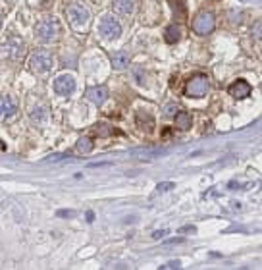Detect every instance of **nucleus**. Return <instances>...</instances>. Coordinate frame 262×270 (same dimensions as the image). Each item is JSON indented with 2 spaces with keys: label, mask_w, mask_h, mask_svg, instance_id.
<instances>
[{
  "label": "nucleus",
  "mask_w": 262,
  "mask_h": 270,
  "mask_svg": "<svg viewBox=\"0 0 262 270\" xmlns=\"http://www.w3.org/2000/svg\"><path fill=\"white\" fill-rule=\"evenodd\" d=\"M60 21L56 17H44L35 25V37L41 43H54L60 37Z\"/></svg>",
  "instance_id": "1"
},
{
  "label": "nucleus",
  "mask_w": 262,
  "mask_h": 270,
  "mask_svg": "<svg viewBox=\"0 0 262 270\" xmlns=\"http://www.w3.org/2000/svg\"><path fill=\"white\" fill-rule=\"evenodd\" d=\"M54 66V58L46 48H37L29 56V68L35 74H48Z\"/></svg>",
  "instance_id": "2"
},
{
  "label": "nucleus",
  "mask_w": 262,
  "mask_h": 270,
  "mask_svg": "<svg viewBox=\"0 0 262 270\" xmlns=\"http://www.w3.org/2000/svg\"><path fill=\"white\" fill-rule=\"evenodd\" d=\"M210 89V81H208V75L204 74H197L193 75L187 85H185V97H191V99H203Z\"/></svg>",
  "instance_id": "3"
},
{
  "label": "nucleus",
  "mask_w": 262,
  "mask_h": 270,
  "mask_svg": "<svg viewBox=\"0 0 262 270\" xmlns=\"http://www.w3.org/2000/svg\"><path fill=\"white\" fill-rule=\"evenodd\" d=\"M0 52L10 58V60H19L25 54V43L17 37V35H10L2 45H0Z\"/></svg>",
  "instance_id": "4"
},
{
  "label": "nucleus",
  "mask_w": 262,
  "mask_h": 270,
  "mask_svg": "<svg viewBox=\"0 0 262 270\" xmlns=\"http://www.w3.org/2000/svg\"><path fill=\"white\" fill-rule=\"evenodd\" d=\"M214 27H216V17H214L212 12H201V14H197V17L191 23V29L197 35H208V33L214 31Z\"/></svg>",
  "instance_id": "5"
},
{
  "label": "nucleus",
  "mask_w": 262,
  "mask_h": 270,
  "mask_svg": "<svg viewBox=\"0 0 262 270\" xmlns=\"http://www.w3.org/2000/svg\"><path fill=\"white\" fill-rule=\"evenodd\" d=\"M66 17L70 19L72 25H75V27H83V25L89 23V19H91V12H89V8H85L83 4H72V6L66 10Z\"/></svg>",
  "instance_id": "6"
},
{
  "label": "nucleus",
  "mask_w": 262,
  "mask_h": 270,
  "mask_svg": "<svg viewBox=\"0 0 262 270\" xmlns=\"http://www.w3.org/2000/svg\"><path fill=\"white\" fill-rule=\"evenodd\" d=\"M99 33L104 39H118L122 35V25L112 15H106V17H102V21L99 25Z\"/></svg>",
  "instance_id": "7"
},
{
  "label": "nucleus",
  "mask_w": 262,
  "mask_h": 270,
  "mask_svg": "<svg viewBox=\"0 0 262 270\" xmlns=\"http://www.w3.org/2000/svg\"><path fill=\"white\" fill-rule=\"evenodd\" d=\"M75 91V77L70 75V74H64L60 77L54 79V93L62 95V97H68Z\"/></svg>",
  "instance_id": "8"
},
{
  "label": "nucleus",
  "mask_w": 262,
  "mask_h": 270,
  "mask_svg": "<svg viewBox=\"0 0 262 270\" xmlns=\"http://www.w3.org/2000/svg\"><path fill=\"white\" fill-rule=\"evenodd\" d=\"M251 91H253V87H251L245 79L233 81V83L230 85V89H228V93H230L232 97H235V99H247V97L251 95Z\"/></svg>",
  "instance_id": "9"
},
{
  "label": "nucleus",
  "mask_w": 262,
  "mask_h": 270,
  "mask_svg": "<svg viewBox=\"0 0 262 270\" xmlns=\"http://www.w3.org/2000/svg\"><path fill=\"white\" fill-rule=\"evenodd\" d=\"M85 97H87L91 103H95L97 106H101V105H104V103H106V99H108V89H106L104 85L91 87V89H87Z\"/></svg>",
  "instance_id": "10"
},
{
  "label": "nucleus",
  "mask_w": 262,
  "mask_h": 270,
  "mask_svg": "<svg viewBox=\"0 0 262 270\" xmlns=\"http://www.w3.org/2000/svg\"><path fill=\"white\" fill-rule=\"evenodd\" d=\"M131 64V56L128 50H118L112 54V68L114 70H126Z\"/></svg>",
  "instance_id": "11"
},
{
  "label": "nucleus",
  "mask_w": 262,
  "mask_h": 270,
  "mask_svg": "<svg viewBox=\"0 0 262 270\" xmlns=\"http://www.w3.org/2000/svg\"><path fill=\"white\" fill-rule=\"evenodd\" d=\"M131 154L137 156V158H141V160H152L156 156L166 154V150H160V149H133Z\"/></svg>",
  "instance_id": "12"
},
{
  "label": "nucleus",
  "mask_w": 262,
  "mask_h": 270,
  "mask_svg": "<svg viewBox=\"0 0 262 270\" xmlns=\"http://www.w3.org/2000/svg\"><path fill=\"white\" fill-rule=\"evenodd\" d=\"M15 112V101L8 95H0V118L12 116Z\"/></svg>",
  "instance_id": "13"
},
{
  "label": "nucleus",
  "mask_w": 262,
  "mask_h": 270,
  "mask_svg": "<svg viewBox=\"0 0 262 270\" xmlns=\"http://www.w3.org/2000/svg\"><path fill=\"white\" fill-rule=\"evenodd\" d=\"M191 126H193V118H191V114H189V112H181V110H177V114H175V128L181 130V132H187V130H191Z\"/></svg>",
  "instance_id": "14"
},
{
  "label": "nucleus",
  "mask_w": 262,
  "mask_h": 270,
  "mask_svg": "<svg viewBox=\"0 0 262 270\" xmlns=\"http://www.w3.org/2000/svg\"><path fill=\"white\" fill-rule=\"evenodd\" d=\"M135 4H137V0H114L112 2L114 10L118 14H122V15H130L131 12L135 10Z\"/></svg>",
  "instance_id": "15"
},
{
  "label": "nucleus",
  "mask_w": 262,
  "mask_h": 270,
  "mask_svg": "<svg viewBox=\"0 0 262 270\" xmlns=\"http://www.w3.org/2000/svg\"><path fill=\"white\" fill-rule=\"evenodd\" d=\"M46 120H48V106L46 105L35 106L33 112H31V122L33 124H44Z\"/></svg>",
  "instance_id": "16"
},
{
  "label": "nucleus",
  "mask_w": 262,
  "mask_h": 270,
  "mask_svg": "<svg viewBox=\"0 0 262 270\" xmlns=\"http://www.w3.org/2000/svg\"><path fill=\"white\" fill-rule=\"evenodd\" d=\"M164 39H166V43H170V45H174V43H177L179 39H181V29L174 23V25H168L166 27V33H164Z\"/></svg>",
  "instance_id": "17"
},
{
  "label": "nucleus",
  "mask_w": 262,
  "mask_h": 270,
  "mask_svg": "<svg viewBox=\"0 0 262 270\" xmlns=\"http://www.w3.org/2000/svg\"><path fill=\"white\" fill-rule=\"evenodd\" d=\"M137 126L143 130V132H152V128H154V120H152V116H146V120H145V114L143 112H137Z\"/></svg>",
  "instance_id": "18"
},
{
  "label": "nucleus",
  "mask_w": 262,
  "mask_h": 270,
  "mask_svg": "<svg viewBox=\"0 0 262 270\" xmlns=\"http://www.w3.org/2000/svg\"><path fill=\"white\" fill-rule=\"evenodd\" d=\"M75 147H77V150H79L81 154H87V152L93 150V139H91V137H79Z\"/></svg>",
  "instance_id": "19"
},
{
  "label": "nucleus",
  "mask_w": 262,
  "mask_h": 270,
  "mask_svg": "<svg viewBox=\"0 0 262 270\" xmlns=\"http://www.w3.org/2000/svg\"><path fill=\"white\" fill-rule=\"evenodd\" d=\"M93 132L97 135H101V137H108V135L114 134V130L108 124H97V126H93Z\"/></svg>",
  "instance_id": "20"
},
{
  "label": "nucleus",
  "mask_w": 262,
  "mask_h": 270,
  "mask_svg": "<svg viewBox=\"0 0 262 270\" xmlns=\"http://www.w3.org/2000/svg\"><path fill=\"white\" fill-rule=\"evenodd\" d=\"M156 189H158V191H170V189H174V183H172V181H164V183H158Z\"/></svg>",
  "instance_id": "21"
},
{
  "label": "nucleus",
  "mask_w": 262,
  "mask_h": 270,
  "mask_svg": "<svg viewBox=\"0 0 262 270\" xmlns=\"http://www.w3.org/2000/svg\"><path fill=\"white\" fill-rule=\"evenodd\" d=\"M175 112H177V106H175V105H170V106H166V116H168V118L175 116Z\"/></svg>",
  "instance_id": "22"
},
{
  "label": "nucleus",
  "mask_w": 262,
  "mask_h": 270,
  "mask_svg": "<svg viewBox=\"0 0 262 270\" xmlns=\"http://www.w3.org/2000/svg\"><path fill=\"white\" fill-rule=\"evenodd\" d=\"M179 267H181V263H179V261H172V263L164 265L162 269H164V270H166V269H179Z\"/></svg>",
  "instance_id": "23"
},
{
  "label": "nucleus",
  "mask_w": 262,
  "mask_h": 270,
  "mask_svg": "<svg viewBox=\"0 0 262 270\" xmlns=\"http://www.w3.org/2000/svg\"><path fill=\"white\" fill-rule=\"evenodd\" d=\"M58 216H75V210H60Z\"/></svg>",
  "instance_id": "24"
},
{
  "label": "nucleus",
  "mask_w": 262,
  "mask_h": 270,
  "mask_svg": "<svg viewBox=\"0 0 262 270\" xmlns=\"http://www.w3.org/2000/svg\"><path fill=\"white\" fill-rule=\"evenodd\" d=\"M166 234H168V230H162V232H154V234H152V238H154V240H158V238H162V236H166Z\"/></svg>",
  "instance_id": "25"
},
{
  "label": "nucleus",
  "mask_w": 262,
  "mask_h": 270,
  "mask_svg": "<svg viewBox=\"0 0 262 270\" xmlns=\"http://www.w3.org/2000/svg\"><path fill=\"white\" fill-rule=\"evenodd\" d=\"M0 29H2V17H0Z\"/></svg>",
  "instance_id": "26"
}]
</instances>
